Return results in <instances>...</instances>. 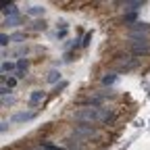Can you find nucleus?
Instances as JSON below:
<instances>
[{"instance_id":"f257e3e1","label":"nucleus","mask_w":150,"mask_h":150,"mask_svg":"<svg viewBox=\"0 0 150 150\" xmlns=\"http://www.w3.org/2000/svg\"><path fill=\"white\" fill-rule=\"evenodd\" d=\"M75 119L77 121H86V123H96V121H100V123H108V121H112L115 117H112V112L108 110V108H92V106H88V108H79V110H75Z\"/></svg>"},{"instance_id":"f03ea898","label":"nucleus","mask_w":150,"mask_h":150,"mask_svg":"<svg viewBox=\"0 0 150 150\" xmlns=\"http://www.w3.org/2000/svg\"><path fill=\"white\" fill-rule=\"evenodd\" d=\"M129 40H131V52L136 56L140 54H150V42L146 33H134L129 31Z\"/></svg>"},{"instance_id":"7ed1b4c3","label":"nucleus","mask_w":150,"mask_h":150,"mask_svg":"<svg viewBox=\"0 0 150 150\" xmlns=\"http://www.w3.org/2000/svg\"><path fill=\"white\" fill-rule=\"evenodd\" d=\"M75 136H77L79 140L81 138H96L98 131L94 129L92 125H77V127H75Z\"/></svg>"},{"instance_id":"20e7f679","label":"nucleus","mask_w":150,"mask_h":150,"mask_svg":"<svg viewBox=\"0 0 150 150\" xmlns=\"http://www.w3.org/2000/svg\"><path fill=\"white\" fill-rule=\"evenodd\" d=\"M35 117V110H23V112H17V115L13 117L15 123H23V121H29Z\"/></svg>"},{"instance_id":"39448f33","label":"nucleus","mask_w":150,"mask_h":150,"mask_svg":"<svg viewBox=\"0 0 150 150\" xmlns=\"http://www.w3.org/2000/svg\"><path fill=\"white\" fill-rule=\"evenodd\" d=\"M17 13H19V8H17L15 2H4V4H2V15H4V19H6V17H15Z\"/></svg>"},{"instance_id":"423d86ee","label":"nucleus","mask_w":150,"mask_h":150,"mask_svg":"<svg viewBox=\"0 0 150 150\" xmlns=\"http://www.w3.org/2000/svg\"><path fill=\"white\" fill-rule=\"evenodd\" d=\"M121 6H123L125 15H131V13H136L138 8H142V2H140V0H136V2H121Z\"/></svg>"},{"instance_id":"0eeeda50","label":"nucleus","mask_w":150,"mask_h":150,"mask_svg":"<svg viewBox=\"0 0 150 150\" xmlns=\"http://www.w3.org/2000/svg\"><path fill=\"white\" fill-rule=\"evenodd\" d=\"M44 98H46V96H44V92H42V90H33V92H31V96H29V104L35 106V104H40Z\"/></svg>"},{"instance_id":"6e6552de","label":"nucleus","mask_w":150,"mask_h":150,"mask_svg":"<svg viewBox=\"0 0 150 150\" xmlns=\"http://www.w3.org/2000/svg\"><path fill=\"white\" fill-rule=\"evenodd\" d=\"M131 31H134V33H148V31H150V23H142V21H138V23L131 25Z\"/></svg>"},{"instance_id":"1a4fd4ad","label":"nucleus","mask_w":150,"mask_h":150,"mask_svg":"<svg viewBox=\"0 0 150 150\" xmlns=\"http://www.w3.org/2000/svg\"><path fill=\"white\" fill-rule=\"evenodd\" d=\"M44 6H40V4H33V6H29V8H25V13L29 15V17H42L44 15Z\"/></svg>"},{"instance_id":"9d476101","label":"nucleus","mask_w":150,"mask_h":150,"mask_svg":"<svg viewBox=\"0 0 150 150\" xmlns=\"http://www.w3.org/2000/svg\"><path fill=\"white\" fill-rule=\"evenodd\" d=\"M59 79H61V71L50 69V71H48V75H46V81H48V83H56Z\"/></svg>"},{"instance_id":"9b49d317","label":"nucleus","mask_w":150,"mask_h":150,"mask_svg":"<svg viewBox=\"0 0 150 150\" xmlns=\"http://www.w3.org/2000/svg\"><path fill=\"white\" fill-rule=\"evenodd\" d=\"M27 67H29V61L25 59V56H23V59H19V61H17V71L25 73V71H27Z\"/></svg>"},{"instance_id":"f8f14e48","label":"nucleus","mask_w":150,"mask_h":150,"mask_svg":"<svg viewBox=\"0 0 150 150\" xmlns=\"http://www.w3.org/2000/svg\"><path fill=\"white\" fill-rule=\"evenodd\" d=\"M19 23H21V17H19V15L6 17V19H4V25H11V27H15V25H19Z\"/></svg>"},{"instance_id":"ddd939ff","label":"nucleus","mask_w":150,"mask_h":150,"mask_svg":"<svg viewBox=\"0 0 150 150\" xmlns=\"http://www.w3.org/2000/svg\"><path fill=\"white\" fill-rule=\"evenodd\" d=\"M115 81H117V75H115V73H108V75H104V77H102V83H104V86H112Z\"/></svg>"},{"instance_id":"4468645a","label":"nucleus","mask_w":150,"mask_h":150,"mask_svg":"<svg viewBox=\"0 0 150 150\" xmlns=\"http://www.w3.org/2000/svg\"><path fill=\"white\" fill-rule=\"evenodd\" d=\"M31 29H33V31H44V29H46V21H35V23H31Z\"/></svg>"},{"instance_id":"2eb2a0df","label":"nucleus","mask_w":150,"mask_h":150,"mask_svg":"<svg viewBox=\"0 0 150 150\" xmlns=\"http://www.w3.org/2000/svg\"><path fill=\"white\" fill-rule=\"evenodd\" d=\"M11 42H13V38H11V35H6V33H2V35H0V44H2V48H6Z\"/></svg>"},{"instance_id":"dca6fc26","label":"nucleus","mask_w":150,"mask_h":150,"mask_svg":"<svg viewBox=\"0 0 150 150\" xmlns=\"http://www.w3.org/2000/svg\"><path fill=\"white\" fill-rule=\"evenodd\" d=\"M15 67H17L15 63H8V61H4V63H2V73H11Z\"/></svg>"},{"instance_id":"f3484780","label":"nucleus","mask_w":150,"mask_h":150,"mask_svg":"<svg viewBox=\"0 0 150 150\" xmlns=\"http://www.w3.org/2000/svg\"><path fill=\"white\" fill-rule=\"evenodd\" d=\"M42 148H44V150H65V148H61V146H52V144H48V142H42Z\"/></svg>"},{"instance_id":"a211bd4d","label":"nucleus","mask_w":150,"mask_h":150,"mask_svg":"<svg viewBox=\"0 0 150 150\" xmlns=\"http://www.w3.org/2000/svg\"><path fill=\"white\" fill-rule=\"evenodd\" d=\"M90 42H92V31H90V33H86V35H83V42H81V46H88V44H90Z\"/></svg>"},{"instance_id":"6ab92c4d","label":"nucleus","mask_w":150,"mask_h":150,"mask_svg":"<svg viewBox=\"0 0 150 150\" xmlns=\"http://www.w3.org/2000/svg\"><path fill=\"white\" fill-rule=\"evenodd\" d=\"M65 88H67V81H61L59 86H56V88H54V92H56V94H59V92H61V90H65Z\"/></svg>"},{"instance_id":"aec40b11","label":"nucleus","mask_w":150,"mask_h":150,"mask_svg":"<svg viewBox=\"0 0 150 150\" xmlns=\"http://www.w3.org/2000/svg\"><path fill=\"white\" fill-rule=\"evenodd\" d=\"M11 38H13V40H15V42H21V40H23V38H25V35H23V33H15V35H11Z\"/></svg>"},{"instance_id":"412c9836","label":"nucleus","mask_w":150,"mask_h":150,"mask_svg":"<svg viewBox=\"0 0 150 150\" xmlns=\"http://www.w3.org/2000/svg\"><path fill=\"white\" fill-rule=\"evenodd\" d=\"M134 19H136V13H131V15H125V21L129 23V21H134Z\"/></svg>"},{"instance_id":"4be33fe9","label":"nucleus","mask_w":150,"mask_h":150,"mask_svg":"<svg viewBox=\"0 0 150 150\" xmlns=\"http://www.w3.org/2000/svg\"><path fill=\"white\" fill-rule=\"evenodd\" d=\"M2 104H13V98H11V96H4V98H2Z\"/></svg>"},{"instance_id":"5701e85b","label":"nucleus","mask_w":150,"mask_h":150,"mask_svg":"<svg viewBox=\"0 0 150 150\" xmlns=\"http://www.w3.org/2000/svg\"><path fill=\"white\" fill-rule=\"evenodd\" d=\"M8 129V121H2V125H0V131H6Z\"/></svg>"},{"instance_id":"b1692460","label":"nucleus","mask_w":150,"mask_h":150,"mask_svg":"<svg viewBox=\"0 0 150 150\" xmlns=\"http://www.w3.org/2000/svg\"><path fill=\"white\" fill-rule=\"evenodd\" d=\"M15 77H17V79H23V77H25V73H21V71H17V73H15Z\"/></svg>"},{"instance_id":"393cba45","label":"nucleus","mask_w":150,"mask_h":150,"mask_svg":"<svg viewBox=\"0 0 150 150\" xmlns=\"http://www.w3.org/2000/svg\"><path fill=\"white\" fill-rule=\"evenodd\" d=\"M35 150H44V148H42V146H40V148H35Z\"/></svg>"}]
</instances>
